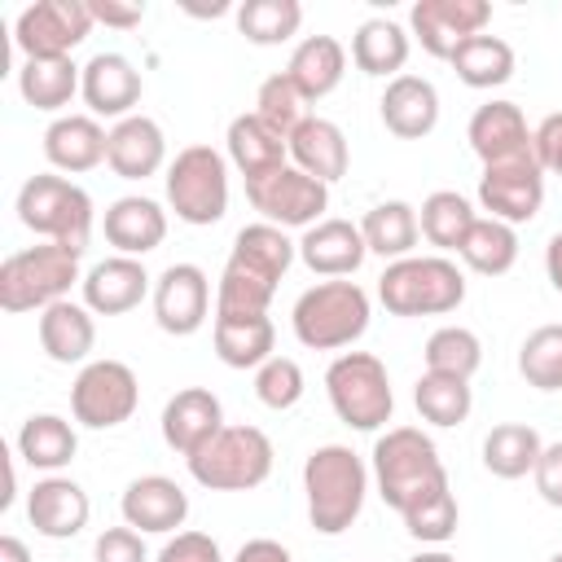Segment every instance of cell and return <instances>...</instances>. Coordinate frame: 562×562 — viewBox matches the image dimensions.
<instances>
[{"label":"cell","mask_w":562,"mask_h":562,"mask_svg":"<svg viewBox=\"0 0 562 562\" xmlns=\"http://www.w3.org/2000/svg\"><path fill=\"white\" fill-rule=\"evenodd\" d=\"M373 479H378V496L400 518L413 505H422L426 496L448 487V470L439 461V448L417 426H395V430L378 435V443H373Z\"/></svg>","instance_id":"cell-1"},{"label":"cell","mask_w":562,"mask_h":562,"mask_svg":"<svg viewBox=\"0 0 562 562\" xmlns=\"http://www.w3.org/2000/svg\"><path fill=\"white\" fill-rule=\"evenodd\" d=\"M303 492H307V518L321 536H342L360 509H364V492H369V470L364 461L342 448V443H325L303 461Z\"/></svg>","instance_id":"cell-2"},{"label":"cell","mask_w":562,"mask_h":562,"mask_svg":"<svg viewBox=\"0 0 562 562\" xmlns=\"http://www.w3.org/2000/svg\"><path fill=\"white\" fill-rule=\"evenodd\" d=\"M378 299L391 316H443L465 299V277L443 255H408L386 263L378 277Z\"/></svg>","instance_id":"cell-3"},{"label":"cell","mask_w":562,"mask_h":562,"mask_svg":"<svg viewBox=\"0 0 562 562\" xmlns=\"http://www.w3.org/2000/svg\"><path fill=\"white\" fill-rule=\"evenodd\" d=\"M18 220L22 228H31L35 237L44 241H57L75 255L88 250V237H92V198L88 189H79L75 180L66 176H31L22 189H18Z\"/></svg>","instance_id":"cell-4"},{"label":"cell","mask_w":562,"mask_h":562,"mask_svg":"<svg viewBox=\"0 0 562 562\" xmlns=\"http://www.w3.org/2000/svg\"><path fill=\"white\" fill-rule=\"evenodd\" d=\"M294 338L312 351L351 347L369 329V294L356 281H316L290 312Z\"/></svg>","instance_id":"cell-5"},{"label":"cell","mask_w":562,"mask_h":562,"mask_svg":"<svg viewBox=\"0 0 562 562\" xmlns=\"http://www.w3.org/2000/svg\"><path fill=\"white\" fill-rule=\"evenodd\" d=\"M79 281V255L57 246V241H40L26 250H13L0 263V307L4 312H44L53 303H61L70 294V285Z\"/></svg>","instance_id":"cell-6"},{"label":"cell","mask_w":562,"mask_h":562,"mask_svg":"<svg viewBox=\"0 0 562 562\" xmlns=\"http://www.w3.org/2000/svg\"><path fill=\"white\" fill-rule=\"evenodd\" d=\"M325 391H329L338 422H347L351 430H378L395 413L386 364L373 351H342L325 369Z\"/></svg>","instance_id":"cell-7"},{"label":"cell","mask_w":562,"mask_h":562,"mask_svg":"<svg viewBox=\"0 0 562 562\" xmlns=\"http://www.w3.org/2000/svg\"><path fill=\"white\" fill-rule=\"evenodd\" d=\"M167 202L193 228L220 224L228 211V158L211 145H184L167 167Z\"/></svg>","instance_id":"cell-8"},{"label":"cell","mask_w":562,"mask_h":562,"mask_svg":"<svg viewBox=\"0 0 562 562\" xmlns=\"http://www.w3.org/2000/svg\"><path fill=\"white\" fill-rule=\"evenodd\" d=\"M189 474L211 492H250L272 474V439L259 426H224L189 457Z\"/></svg>","instance_id":"cell-9"},{"label":"cell","mask_w":562,"mask_h":562,"mask_svg":"<svg viewBox=\"0 0 562 562\" xmlns=\"http://www.w3.org/2000/svg\"><path fill=\"white\" fill-rule=\"evenodd\" d=\"M140 404V382L123 360H88L70 386V413L88 430L123 426Z\"/></svg>","instance_id":"cell-10"},{"label":"cell","mask_w":562,"mask_h":562,"mask_svg":"<svg viewBox=\"0 0 562 562\" xmlns=\"http://www.w3.org/2000/svg\"><path fill=\"white\" fill-rule=\"evenodd\" d=\"M92 31V13L83 0H35L13 22V44L26 61L70 57Z\"/></svg>","instance_id":"cell-11"},{"label":"cell","mask_w":562,"mask_h":562,"mask_svg":"<svg viewBox=\"0 0 562 562\" xmlns=\"http://www.w3.org/2000/svg\"><path fill=\"white\" fill-rule=\"evenodd\" d=\"M246 198H250V206L268 224H277V228H303L307 233L312 224H321V211L329 206V184H321L307 171H299L294 162H285L281 171L250 180L246 184Z\"/></svg>","instance_id":"cell-12"},{"label":"cell","mask_w":562,"mask_h":562,"mask_svg":"<svg viewBox=\"0 0 562 562\" xmlns=\"http://www.w3.org/2000/svg\"><path fill=\"white\" fill-rule=\"evenodd\" d=\"M487 22H492L487 0H417L413 13H408V26H413L417 44L439 61H452V53L470 35H483Z\"/></svg>","instance_id":"cell-13"},{"label":"cell","mask_w":562,"mask_h":562,"mask_svg":"<svg viewBox=\"0 0 562 562\" xmlns=\"http://www.w3.org/2000/svg\"><path fill=\"white\" fill-rule=\"evenodd\" d=\"M211 312V281L198 263H171L154 281V321L162 334L189 338L206 325Z\"/></svg>","instance_id":"cell-14"},{"label":"cell","mask_w":562,"mask_h":562,"mask_svg":"<svg viewBox=\"0 0 562 562\" xmlns=\"http://www.w3.org/2000/svg\"><path fill=\"white\" fill-rule=\"evenodd\" d=\"M465 140H470V149L479 154L483 167L536 158V132L527 127V119H522V110L514 101H487V105H479L470 114Z\"/></svg>","instance_id":"cell-15"},{"label":"cell","mask_w":562,"mask_h":562,"mask_svg":"<svg viewBox=\"0 0 562 562\" xmlns=\"http://www.w3.org/2000/svg\"><path fill=\"white\" fill-rule=\"evenodd\" d=\"M479 202H483V211H492V220H505V224L536 220L540 206H544V171H540V162L522 158V162L483 167Z\"/></svg>","instance_id":"cell-16"},{"label":"cell","mask_w":562,"mask_h":562,"mask_svg":"<svg viewBox=\"0 0 562 562\" xmlns=\"http://www.w3.org/2000/svg\"><path fill=\"white\" fill-rule=\"evenodd\" d=\"M220 430H224V408H220L215 391H206V386H184L162 408V439L184 461L193 452H202Z\"/></svg>","instance_id":"cell-17"},{"label":"cell","mask_w":562,"mask_h":562,"mask_svg":"<svg viewBox=\"0 0 562 562\" xmlns=\"http://www.w3.org/2000/svg\"><path fill=\"white\" fill-rule=\"evenodd\" d=\"M119 509H123V522L136 527L140 536H145V531L167 536V531L184 527V518H189V496H184V487H180L176 479H167V474H140V479H132V483L123 487Z\"/></svg>","instance_id":"cell-18"},{"label":"cell","mask_w":562,"mask_h":562,"mask_svg":"<svg viewBox=\"0 0 562 562\" xmlns=\"http://www.w3.org/2000/svg\"><path fill=\"white\" fill-rule=\"evenodd\" d=\"M140 70L123 57V53H97L83 66V101L92 110V119H132V105L140 101Z\"/></svg>","instance_id":"cell-19"},{"label":"cell","mask_w":562,"mask_h":562,"mask_svg":"<svg viewBox=\"0 0 562 562\" xmlns=\"http://www.w3.org/2000/svg\"><path fill=\"white\" fill-rule=\"evenodd\" d=\"M79 285H83V307L92 316H123L149 294V272L132 255H110L92 263Z\"/></svg>","instance_id":"cell-20"},{"label":"cell","mask_w":562,"mask_h":562,"mask_svg":"<svg viewBox=\"0 0 562 562\" xmlns=\"http://www.w3.org/2000/svg\"><path fill=\"white\" fill-rule=\"evenodd\" d=\"M88 492L75 483V479H61V474H48L31 487L26 496V518L31 527L44 536V540H70L88 527Z\"/></svg>","instance_id":"cell-21"},{"label":"cell","mask_w":562,"mask_h":562,"mask_svg":"<svg viewBox=\"0 0 562 562\" xmlns=\"http://www.w3.org/2000/svg\"><path fill=\"white\" fill-rule=\"evenodd\" d=\"M105 162L119 180H145L167 162V136L149 114L119 119L105 140Z\"/></svg>","instance_id":"cell-22"},{"label":"cell","mask_w":562,"mask_h":562,"mask_svg":"<svg viewBox=\"0 0 562 562\" xmlns=\"http://www.w3.org/2000/svg\"><path fill=\"white\" fill-rule=\"evenodd\" d=\"M378 110H382V123H386L391 136H400V140H422V136H430L435 123H439V92H435V83L422 79V75H395V79L386 83Z\"/></svg>","instance_id":"cell-23"},{"label":"cell","mask_w":562,"mask_h":562,"mask_svg":"<svg viewBox=\"0 0 562 562\" xmlns=\"http://www.w3.org/2000/svg\"><path fill=\"white\" fill-rule=\"evenodd\" d=\"M369 246H364V233L360 224L351 220H321L312 224L303 237H299V259L316 272V277H351L360 263H364Z\"/></svg>","instance_id":"cell-24"},{"label":"cell","mask_w":562,"mask_h":562,"mask_svg":"<svg viewBox=\"0 0 562 562\" xmlns=\"http://www.w3.org/2000/svg\"><path fill=\"white\" fill-rule=\"evenodd\" d=\"M101 233H105V241L119 255L140 259V255H149V250L162 246V237H167V211L154 198H119V202L105 206Z\"/></svg>","instance_id":"cell-25"},{"label":"cell","mask_w":562,"mask_h":562,"mask_svg":"<svg viewBox=\"0 0 562 562\" xmlns=\"http://www.w3.org/2000/svg\"><path fill=\"white\" fill-rule=\"evenodd\" d=\"M105 140H110V132L92 114H61L44 132V158L57 171L83 176V171L105 162Z\"/></svg>","instance_id":"cell-26"},{"label":"cell","mask_w":562,"mask_h":562,"mask_svg":"<svg viewBox=\"0 0 562 562\" xmlns=\"http://www.w3.org/2000/svg\"><path fill=\"white\" fill-rule=\"evenodd\" d=\"M290 162L299 167V171H307L312 180H321V184H334V180H342L347 176V162H351V149H347V136H342V127L338 123H329V119H307L290 140Z\"/></svg>","instance_id":"cell-27"},{"label":"cell","mask_w":562,"mask_h":562,"mask_svg":"<svg viewBox=\"0 0 562 562\" xmlns=\"http://www.w3.org/2000/svg\"><path fill=\"white\" fill-rule=\"evenodd\" d=\"M228 158H233V167L241 171V180L250 184V180H259V176H272V171H281L285 167V158H290V145L250 110V114H237L233 123H228Z\"/></svg>","instance_id":"cell-28"},{"label":"cell","mask_w":562,"mask_h":562,"mask_svg":"<svg viewBox=\"0 0 562 562\" xmlns=\"http://www.w3.org/2000/svg\"><path fill=\"white\" fill-rule=\"evenodd\" d=\"M92 342H97V325L83 303L61 299L40 312V347L53 364H83L92 356Z\"/></svg>","instance_id":"cell-29"},{"label":"cell","mask_w":562,"mask_h":562,"mask_svg":"<svg viewBox=\"0 0 562 562\" xmlns=\"http://www.w3.org/2000/svg\"><path fill=\"white\" fill-rule=\"evenodd\" d=\"M285 75L294 79V88H299L307 101H321V97H329V92L342 83V75H347V48H342L334 35H307V40L290 53Z\"/></svg>","instance_id":"cell-30"},{"label":"cell","mask_w":562,"mask_h":562,"mask_svg":"<svg viewBox=\"0 0 562 562\" xmlns=\"http://www.w3.org/2000/svg\"><path fill=\"white\" fill-rule=\"evenodd\" d=\"M75 452H79V435H75V426H70L66 417H57V413H35V417H26L22 430H18V457H22L31 470L57 474L61 465L75 461Z\"/></svg>","instance_id":"cell-31"},{"label":"cell","mask_w":562,"mask_h":562,"mask_svg":"<svg viewBox=\"0 0 562 562\" xmlns=\"http://www.w3.org/2000/svg\"><path fill=\"white\" fill-rule=\"evenodd\" d=\"M294 255H299V241H290L285 228L259 220V224H246V228L233 237L228 263H241V268H250V272H259V277H268V281L277 285V281L290 272Z\"/></svg>","instance_id":"cell-32"},{"label":"cell","mask_w":562,"mask_h":562,"mask_svg":"<svg viewBox=\"0 0 562 562\" xmlns=\"http://www.w3.org/2000/svg\"><path fill=\"white\" fill-rule=\"evenodd\" d=\"M277 329L268 316H215V356L228 369H259L272 360Z\"/></svg>","instance_id":"cell-33"},{"label":"cell","mask_w":562,"mask_h":562,"mask_svg":"<svg viewBox=\"0 0 562 562\" xmlns=\"http://www.w3.org/2000/svg\"><path fill=\"white\" fill-rule=\"evenodd\" d=\"M360 233H364V246L369 255H382V259H408L417 237H422V224H417V206L408 202H378L364 220H360Z\"/></svg>","instance_id":"cell-34"},{"label":"cell","mask_w":562,"mask_h":562,"mask_svg":"<svg viewBox=\"0 0 562 562\" xmlns=\"http://www.w3.org/2000/svg\"><path fill=\"white\" fill-rule=\"evenodd\" d=\"M457 255H461V263H465L470 272H479V277H505V272L518 263V233H514V224H505V220L479 215Z\"/></svg>","instance_id":"cell-35"},{"label":"cell","mask_w":562,"mask_h":562,"mask_svg":"<svg viewBox=\"0 0 562 562\" xmlns=\"http://www.w3.org/2000/svg\"><path fill=\"white\" fill-rule=\"evenodd\" d=\"M540 452H544V443H540L536 426H527V422H501L483 439V465L496 479H522V474H531L536 461H540Z\"/></svg>","instance_id":"cell-36"},{"label":"cell","mask_w":562,"mask_h":562,"mask_svg":"<svg viewBox=\"0 0 562 562\" xmlns=\"http://www.w3.org/2000/svg\"><path fill=\"white\" fill-rule=\"evenodd\" d=\"M351 61L364 70V75H400L404 61H408V31L395 26L391 18H369L356 26L351 35Z\"/></svg>","instance_id":"cell-37"},{"label":"cell","mask_w":562,"mask_h":562,"mask_svg":"<svg viewBox=\"0 0 562 562\" xmlns=\"http://www.w3.org/2000/svg\"><path fill=\"white\" fill-rule=\"evenodd\" d=\"M83 83V66H75L70 57H48V61H22L18 70V92L26 105L35 110H61L70 105V97Z\"/></svg>","instance_id":"cell-38"},{"label":"cell","mask_w":562,"mask_h":562,"mask_svg":"<svg viewBox=\"0 0 562 562\" xmlns=\"http://www.w3.org/2000/svg\"><path fill=\"white\" fill-rule=\"evenodd\" d=\"M452 70L465 88H501L514 75V48L501 35H470L452 53Z\"/></svg>","instance_id":"cell-39"},{"label":"cell","mask_w":562,"mask_h":562,"mask_svg":"<svg viewBox=\"0 0 562 562\" xmlns=\"http://www.w3.org/2000/svg\"><path fill=\"white\" fill-rule=\"evenodd\" d=\"M474 206H470V198H461L457 189H435L426 202H422V211H417V224H422V237L430 241V246H439V250H461V241H465V233L474 228Z\"/></svg>","instance_id":"cell-40"},{"label":"cell","mask_w":562,"mask_h":562,"mask_svg":"<svg viewBox=\"0 0 562 562\" xmlns=\"http://www.w3.org/2000/svg\"><path fill=\"white\" fill-rule=\"evenodd\" d=\"M483 364V342L474 329L465 325H443L426 338V373H443V378H461L470 382L474 369Z\"/></svg>","instance_id":"cell-41"},{"label":"cell","mask_w":562,"mask_h":562,"mask_svg":"<svg viewBox=\"0 0 562 562\" xmlns=\"http://www.w3.org/2000/svg\"><path fill=\"white\" fill-rule=\"evenodd\" d=\"M303 26V4L299 0H246L237 9V31L268 48V44H285L290 35H299Z\"/></svg>","instance_id":"cell-42"},{"label":"cell","mask_w":562,"mask_h":562,"mask_svg":"<svg viewBox=\"0 0 562 562\" xmlns=\"http://www.w3.org/2000/svg\"><path fill=\"white\" fill-rule=\"evenodd\" d=\"M413 404L430 426H461L474 408V395H470V382H461V378L422 373L413 386Z\"/></svg>","instance_id":"cell-43"},{"label":"cell","mask_w":562,"mask_h":562,"mask_svg":"<svg viewBox=\"0 0 562 562\" xmlns=\"http://www.w3.org/2000/svg\"><path fill=\"white\" fill-rule=\"evenodd\" d=\"M255 114L281 136V140H290L312 114H307V97L294 88V79L285 75V70H277V75H268L263 83H259V92H255Z\"/></svg>","instance_id":"cell-44"},{"label":"cell","mask_w":562,"mask_h":562,"mask_svg":"<svg viewBox=\"0 0 562 562\" xmlns=\"http://www.w3.org/2000/svg\"><path fill=\"white\" fill-rule=\"evenodd\" d=\"M277 285L241 263H224L220 285H215V316H268Z\"/></svg>","instance_id":"cell-45"},{"label":"cell","mask_w":562,"mask_h":562,"mask_svg":"<svg viewBox=\"0 0 562 562\" xmlns=\"http://www.w3.org/2000/svg\"><path fill=\"white\" fill-rule=\"evenodd\" d=\"M518 373L536 391H562V325H540L522 338Z\"/></svg>","instance_id":"cell-46"},{"label":"cell","mask_w":562,"mask_h":562,"mask_svg":"<svg viewBox=\"0 0 562 562\" xmlns=\"http://www.w3.org/2000/svg\"><path fill=\"white\" fill-rule=\"evenodd\" d=\"M457 522H461V509H457L452 487L426 496L422 505H413V509L404 514V531H408L413 540H422V544H443V540H452V536H457Z\"/></svg>","instance_id":"cell-47"},{"label":"cell","mask_w":562,"mask_h":562,"mask_svg":"<svg viewBox=\"0 0 562 562\" xmlns=\"http://www.w3.org/2000/svg\"><path fill=\"white\" fill-rule=\"evenodd\" d=\"M255 395H259V404L272 408V413L294 408V404L303 400V369H299V360H290V356L263 360V364L255 369Z\"/></svg>","instance_id":"cell-48"},{"label":"cell","mask_w":562,"mask_h":562,"mask_svg":"<svg viewBox=\"0 0 562 562\" xmlns=\"http://www.w3.org/2000/svg\"><path fill=\"white\" fill-rule=\"evenodd\" d=\"M154 562H224V553L206 531H176Z\"/></svg>","instance_id":"cell-49"},{"label":"cell","mask_w":562,"mask_h":562,"mask_svg":"<svg viewBox=\"0 0 562 562\" xmlns=\"http://www.w3.org/2000/svg\"><path fill=\"white\" fill-rule=\"evenodd\" d=\"M92 558L97 562H145V540L136 527H110L97 536Z\"/></svg>","instance_id":"cell-50"},{"label":"cell","mask_w":562,"mask_h":562,"mask_svg":"<svg viewBox=\"0 0 562 562\" xmlns=\"http://www.w3.org/2000/svg\"><path fill=\"white\" fill-rule=\"evenodd\" d=\"M531 479H536L540 501L553 505V509H562V439H558V443H544V452H540Z\"/></svg>","instance_id":"cell-51"},{"label":"cell","mask_w":562,"mask_h":562,"mask_svg":"<svg viewBox=\"0 0 562 562\" xmlns=\"http://www.w3.org/2000/svg\"><path fill=\"white\" fill-rule=\"evenodd\" d=\"M536 162L549 176H562V114H544L536 127Z\"/></svg>","instance_id":"cell-52"},{"label":"cell","mask_w":562,"mask_h":562,"mask_svg":"<svg viewBox=\"0 0 562 562\" xmlns=\"http://www.w3.org/2000/svg\"><path fill=\"white\" fill-rule=\"evenodd\" d=\"M88 13H92V22H105V26L132 31V26H140V18H145V4H119V0H88Z\"/></svg>","instance_id":"cell-53"},{"label":"cell","mask_w":562,"mask_h":562,"mask_svg":"<svg viewBox=\"0 0 562 562\" xmlns=\"http://www.w3.org/2000/svg\"><path fill=\"white\" fill-rule=\"evenodd\" d=\"M233 562H294V558H290V549H285L281 540L259 536V540H246V544L237 549V558H233Z\"/></svg>","instance_id":"cell-54"},{"label":"cell","mask_w":562,"mask_h":562,"mask_svg":"<svg viewBox=\"0 0 562 562\" xmlns=\"http://www.w3.org/2000/svg\"><path fill=\"white\" fill-rule=\"evenodd\" d=\"M544 272H549V285L562 294V233H553L544 246Z\"/></svg>","instance_id":"cell-55"},{"label":"cell","mask_w":562,"mask_h":562,"mask_svg":"<svg viewBox=\"0 0 562 562\" xmlns=\"http://www.w3.org/2000/svg\"><path fill=\"white\" fill-rule=\"evenodd\" d=\"M0 562H31V549L18 536H0Z\"/></svg>","instance_id":"cell-56"},{"label":"cell","mask_w":562,"mask_h":562,"mask_svg":"<svg viewBox=\"0 0 562 562\" xmlns=\"http://www.w3.org/2000/svg\"><path fill=\"white\" fill-rule=\"evenodd\" d=\"M408 562H457V558L443 553V549H426V553H417V558H408Z\"/></svg>","instance_id":"cell-57"},{"label":"cell","mask_w":562,"mask_h":562,"mask_svg":"<svg viewBox=\"0 0 562 562\" xmlns=\"http://www.w3.org/2000/svg\"><path fill=\"white\" fill-rule=\"evenodd\" d=\"M549 562H562V553H553V558H549Z\"/></svg>","instance_id":"cell-58"}]
</instances>
